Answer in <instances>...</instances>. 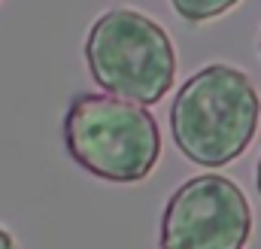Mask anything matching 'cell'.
Wrapping results in <instances>:
<instances>
[{
  "label": "cell",
  "mask_w": 261,
  "mask_h": 249,
  "mask_svg": "<svg viewBox=\"0 0 261 249\" xmlns=\"http://www.w3.org/2000/svg\"><path fill=\"white\" fill-rule=\"evenodd\" d=\"M252 207L243 188L222 173L192 177L176 188L161 213V249H246Z\"/></svg>",
  "instance_id": "obj_4"
},
{
  "label": "cell",
  "mask_w": 261,
  "mask_h": 249,
  "mask_svg": "<svg viewBox=\"0 0 261 249\" xmlns=\"http://www.w3.org/2000/svg\"><path fill=\"white\" fill-rule=\"evenodd\" d=\"M91 79L113 97L155 107L176 82V49L170 34L140 9H107L85 37Z\"/></svg>",
  "instance_id": "obj_3"
},
{
  "label": "cell",
  "mask_w": 261,
  "mask_h": 249,
  "mask_svg": "<svg viewBox=\"0 0 261 249\" xmlns=\"http://www.w3.org/2000/svg\"><path fill=\"white\" fill-rule=\"evenodd\" d=\"M0 249H15V240H12V234L0 225Z\"/></svg>",
  "instance_id": "obj_6"
},
{
  "label": "cell",
  "mask_w": 261,
  "mask_h": 249,
  "mask_svg": "<svg viewBox=\"0 0 261 249\" xmlns=\"http://www.w3.org/2000/svg\"><path fill=\"white\" fill-rule=\"evenodd\" d=\"M258 49H261V37H258Z\"/></svg>",
  "instance_id": "obj_8"
},
{
  "label": "cell",
  "mask_w": 261,
  "mask_h": 249,
  "mask_svg": "<svg viewBox=\"0 0 261 249\" xmlns=\"http://www.w3.org/2000/svg\"><path fill=\"white\" fill-rule=\"evenodd\" d=\"M240 0H170V6L192 24L200 21H210V18H219L225 15L228 9H234Z\"/></svg>",
  "instance_id": "obj_5"
},
{
  "label": "cell",
  "mask_w": 261,
  "mask_h": 249,
  "mask_svg": "<svg viewBox=\"0 0 261 249\" xmlns=\"http://www.w3.org/2000/svg\"><path fill=\"white\" fill-rule=\"evenodd\" d=\"M67 155L97 180L143 183L161 158L155 116L113 94H76L64 113Z\"/></svg>",
  "instance_id": "obj_2"
},
{
  "label": "cell",
  "mask_w": 261,
  "mask_h": 249,
  "mask_svg": "<svg viewBox=\"0 0 261 249\" xmlns=\"http://www.w3.org/2000/svg\"><path fill=\"white\" fill-rule=\"evenodd\" d=\"M255 188H258V194H261V158H258V167H255Z\"/></svg>",
  "instance_id": "obj_7"
},
{
  "label": "cell",
  "mask_w": 261,
  "mask_h": 249,
  "mask_svg": "<svg viewBox=\"0 0 261 249\" xmlns=\"http://www.w3.org/2000/svg\"><path fill=\"white\" fill-rule=\"evenodd\" d=\"M261 94L255 82L231 64H206L192 73L170 107V131L179 152L200 167L237 161L255 140Z\"/></svg>",
  "instance_id": "obj_1"
}]
</instances>
